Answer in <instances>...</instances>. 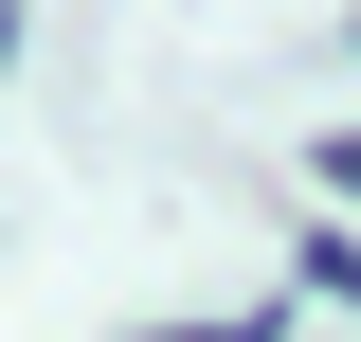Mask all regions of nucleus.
Segmentation results:
<instances>
[{
    "label": "nucleus",
    "instance_id": "obj_1",
    "mask_svg": "<svg viewBox=\"0 0 361 342\" xmlns=\"http://www.w3.org/2000/svg\"><path fill=\"white\" fill-rule=\"evenodd\" d=\"M307 306H361V234H307Z\"/></svg>",
    "mask_w": 361,
    "mask_h": 342
},
{
    "label": "nucleus",
    "instance_id": "obj_2",
    "mask_svg": "<svg viewBox=\"0 0 361 342\" xmlns=\"http://www.w3.org/2000/svg\"><path fill=\"white\" fill-rule=\"evenodd\" d=\"M145 342H271V324H253V306H217V324H145Z\"/></svg>",
    "mask_w": 361,
    "mask_h": 342
},
{
    "label": "nucleus",
    "instance_id": "obj_3",
    "mask_svg": "<svg viewBox=\"0 0 361 342\" xmlns=\"http://www.w3.org/2000/svg\"><path fill=\"white\" fill-rule=\"evenodd\" d=\"M18 37H37V0H0V72H18Z\"/></svg>",
    "mask_w": 361,
    "mask_h": 342
},
{
    "label": "nucleus",
    "instance_id": "obj_4",
    "mask_svg": "<svg viewBox=\"0 0 361 342\" xmlns=\"http://www.w3.org/2000/svg\"><path fill=\"white\" fill-rule=\"evenodd\" d=\"M325 180H343V198H361V127H343V144H325Z\"/></svg>",
    "mask_w": 361,
    "mask_h": 342
}]
</instances>
